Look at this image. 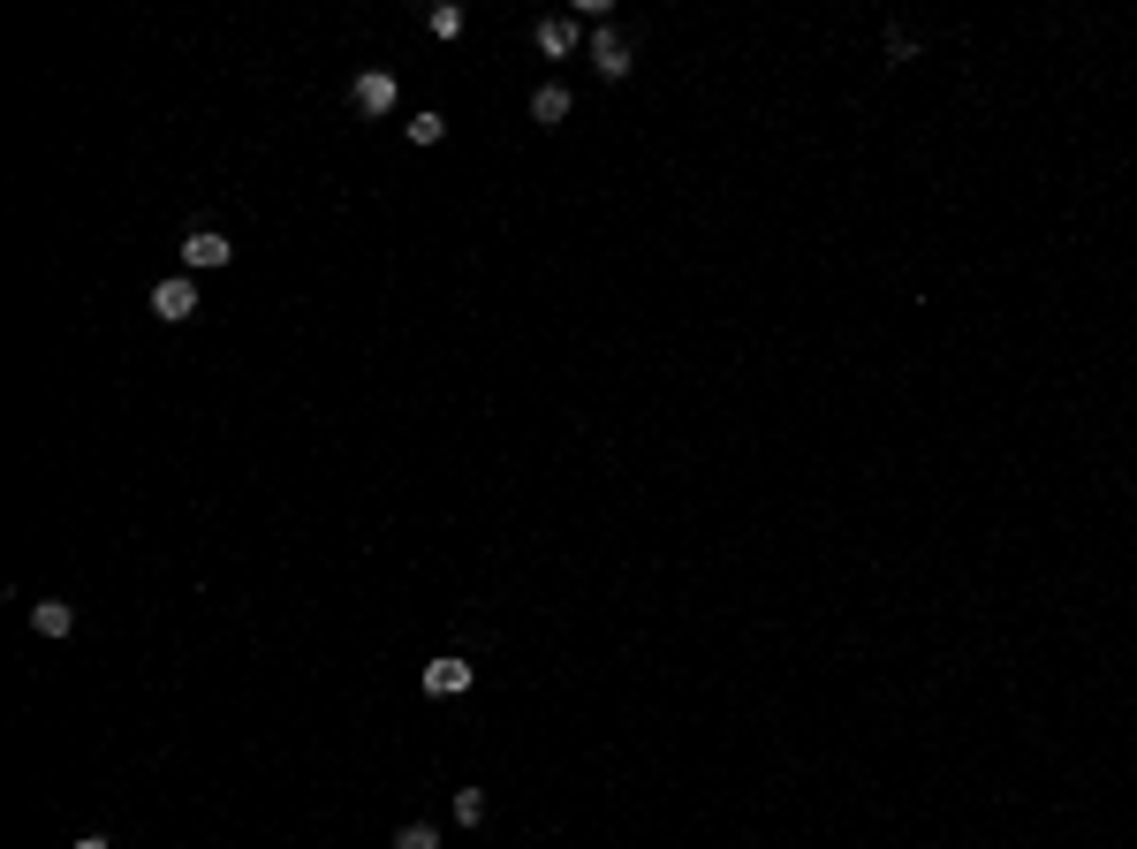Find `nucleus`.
<instances>
[{
	"instance_id": "6e6552de",
	"label": "nucleus",
	"mask_w": 1137,
	"mask_h": 849,
	"mask_svg": "<svg viewBox=\"0 0 1137 849\" xmlns=\"http://www.w3.org/2000/svg\"><path fill=\"white\" fill-rule=\"evenodd\" d=\"M539 53H554V61L577 53V23H569V15H546V23H539Z\"/></svg>"
},
{
	"instance_id": "9d476101",
	"label": "nucleus",
	"mask_w": 1137,
	"mask_h": 849,
	"mask_svg": "<svg viewBox=\"0 0 1137 849\" xmlns=\"http://www.w3.org/2000/svg\"><path fill=\"white\" fill-rule=\"evenodd\" d=\"M448 812H456L463 827H479V820H486V789H456V804H448Z\"/></svg>"
},
{
	"instance_id": "f8f14e48",
	"label": "nucleus",
	"mask_w": 1137,
	"mask_h": 849,
	"mask_svg": "<svg viewBox=\"0 0 1137 849\" xmlns=\"http://www.w3.org/2000/svg\"><path fill=\"white\" fill-rule=\"evenodd\" d=\"M395 849H440V835H433V827H402V835H395Z\"/></svg>"
},
{
	"instance_id": "423d86ee",
	"label": "nucleus",
	"mask_w": 1137,
	"mask_h": 849,
	"mask_svg": "<svg viewBox=\"0 0 1137 849\" xmlns=\"http://www.w3.org/2000/svg\"><path fill=\"white\" fill-rule=\"evenodd\" d=\"M569 107H577V99H569L561 84H539V92H531V122H539V130H561Z\"/></svg>"
},
{
	"instance_id": "1a4fd4ad",
	"label": "nucleus",
	"mask_w": 1137,
	"mask_h": 849,
	"mask_svg": "<svg viewBox=\"0 0 1137 849\" xmlns=\"http://www.w3.org/2000/svg\"><path fill=\"white\" fill-rule=\"evenodd\" d=\"M402 130H410V145H440V137H448V114H433V107H425V114H410Z\"/></svg>"
},
{
	"instance_id": "f03ea898",
	"label": "nucleus",
	"mask_w": 1137,
	"mask_h": 849,
	"mask_svg": "<svg viewBox=\"0 0 1137 849\" xmlns=\"http://www.w3.org/2000/svg\"><path fill=\"white\" fill-rule=\"evenodd\" d=\"M182 258H190L197 274H213V266H228V258H235V243H228L220 228H190V235H182Z\"/></svg>"
},
{
	"instance_id": "f257e3e1",
	"label": "nucleus",
	"mask_w": 1137,
	"mask_h": 849,
	"mask_svg": "<svg viewBox=\"0 0 1137 849\" xmlns=\"http://www.w3.org/2000/svg\"><path fill=\"white\" fill-rule=\"evenodd\" d=\"M153 319L160 327H182V319H197V281H153Z\"/></svg>"
},
{
	"instance_id": "9b49d317",
	"label": "nucleus",
	"mask_w": 1137,
	"mask_h": 849,
	"mask_svg": "<svg viewBox=\"0 0 1137 849\" xmlns=\"http://www.w3.org/2000/svg\"><path fill=\"white\" fill-rule=\"evenodd\" d=\"M433 31H440V38H463V8L440 0V8H433Z\"/></svg>"
},
{
	"instance_id": "0eeeda50",
	"label": "nucleus",
	"mask_w": 1137,
	"mask_h": 849,
	"mask_svg": "<svg viewBox=\"0 0 1137 849\" xmlns=\"http://www.w3.org/2000/svg\"><path fill=\"white\" fill-rule=\"evenodd\" d=\"M31 630H38V638H69V630H76V607H69V599H38V607H31Z\"/></svg>"
},
{
	"instance_id": "ddd939ff",
	"label": "nucleus",
	"mask_w": 1137,
	"mask_h": 849,
	"mask_svg": "<svg viewBox=\"0 0 1137 849\" xmlns=\"http://www.w3.org/2000/svg\"><path fill=\"white\" fill-rule=\"evenodd\" d=\"M69 849H114V842H107V835H76Z\"/></svg>"
},
{
	"instance_id": "20e7f679",
	"label": "nucleus",
	"mask_w": 1137,
	"mask_h": 849,
	"mask_svg": "<svg viewBox=\"0 0 1137 849\" xmlns=\"http://www.w3.org/2000/svg\"><path fill=\"white\" fill-rule=\"evenodd\" d=\"M425 690H433V698H463V690H471V660H463V653H440V660L425 668Z\"/></svg>"
},
{
	"instance_id": "7ed1b4c3",
	"label": "nucleus",
	"mask_w": 1137,
	"mask_h": 849,
	"mask_svg": "<svg viewBox=\"0 0 1137 849\" xmlns=\"http://www.w3.org/2000/svg\"><path fill=\"white\" fill-rule=\"evenodd\" d=\"M349 99H356L364 114H395V99H402V92H395V76H387V69H364V76L349 84Z\"/></svg>"
},
{
	"instance_id": "39448f33",
	"label": "nucleus",
	"mask_w": 1137,
	"mask_h": 849,
	"mask_svg": "<svg viewBox=\"0 0 1137 849\" xmlns=\"http://www.w3.org/2000/svg\"><path fill=\"white\" fill-rule=\"evenodd\" d=\"M592 69H600L607 84H622V76H630V46H622V38H615L607 23L592 31Z\"/></svg>"
}]
</instances>
